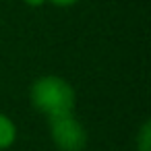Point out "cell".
I'll return each instance as SVG.
<instances>
[{"instance_id":"cell-6","label":"cell","mask_w":151,"mask_h":151,"mask_svg":"<svg viewBox=\"0 0 151 151\" xmlns=\"http://www.w3.org/2000/svg\"><path fill=\"white\" fill-rule=\"evenodd\" d=\"M23 2H25L29 9H42L44 4H48V0H23Z\"/></svg>"},{"instance_id":"cell-1","label":"cell","mask_w":151,"mask_h":151,"mask_svg":"<svg viewBox=\"0 0 151 151\" xmlns=\"http://www.w3.org/2000/svg\"><path fill=\"white\" fill-rule=\"evenodd\" d=\"M29 104L46 116V120L75 112L77 91L73 83L60 75H42L29 85Z\"/></svg>"},{"instance_id":"cell-7","label":"cell","mask_w":151,"mask_h":151,"mask_svg":"<svg viewBox=\"0 0 151 151\" xmlns=\"http://www.w3.org/2000/svg\"><path fill=\"white\" fill-rule=\"evenodd\" d=\"M4 2H11V0H4Z\"/></svg>"},{"instance_id":"cell-3","label":"cell","mask_w":151,"mask_h":151,"mask_svg":"<svg viewBox=\"0 0 151 151\" xmlns=\"http://www.w3.org/2000/svg\"><path fill=\"white\" fill-rule=\"evenodd\" d=\"M19 139V128H17V122L4 114L0 112V151H6L11 149Z\"/></svg>"},{"instance_id":"cell-4","label":"cell","mask_w":151,"mask_h":151,"mask_svg":"<svg viewBox=\"0 0 151 151\" xmlns=\"http://www.w3.org/2000/svg\"><path fill=\"white\" fill-rule=\"evenodd\" d=\"M134 151H151V122L143 120L134 134Z\"/></svg>"},{"instance_id":"cell-2","label":"cell","mask_w":151,"mask_h":151,"mask_svg":"<svg viewBox=\"0 0 151 151\" xmlns=\"http://www.w3.org/2000/svg\"><path fill=\"white\" fill-rule=\"evenodd\" d=\"M50 141L58 151H85L89 143V132L85 124L73 114L48 120Z\"/></svg>"},{"instance_id":"cell-5","label":"cell","mask_w":151,"mask_h":151,"mask_svg":"<svg viewBox=\"0 0 151 151\" xmlns=\"http://www.w3.org/2000/svg\"><path fill=\"white\" fill-rule=\"evenodd\" d=\"M79 2H81V0H48V4L58 6V9H70V6H75Z\"/></svg>"}]
</instances>
